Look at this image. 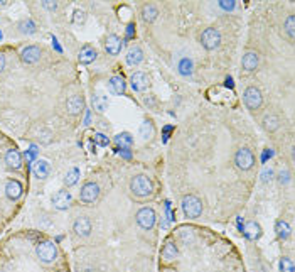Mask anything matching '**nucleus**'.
<instances>
[{"label":"nucleus","mask_w":295,"mask_h":272,"mask_svg":"<svg viewBox=\"0 0 295 272\" xmlns=\"http://www.w3.org/2000/svg\"><path fill=\"white\" fill-rule=\"evenodd\" d=\"M122 46H123V42L117 36V34H110V36L106 37L105 49H106V53L112 54V56H117V54H120V51H122Z\"/></svg>","instance_id":"obj_13"},{"label":"nucleus","mask_w":295,"mask_h":272,"mask_svg":"<svg viewBox=\"0 0 295 272\" xmlns=\"http://www.w3.org/2000/svg\"><path fill=\"white\" fill-rule=\"evenodd\" d=\"M19 29H20V32H24V34H34L36 32V24H34L31 19H24L22 22L19 24Z\"/></svg>","instance_id":"obj_32"},{"label":"nucleus","mask_w":295,"mask_h":272,"mask_svg":"<svg viewBox=\"0 0 295 272\" xmlns=\"http://www.w3.org/2000/svg\"><path fill=\"white\" fill-rule=\"evenodd\" d=\"M37 156V147L36 146H31L29 147V151L25 152V159H27V163H32L34 157Z\"/></svg>","instance_id":"obj_39"},{"label":"nucleus","mask_w":295,"mask_h":272,"mask_svg":"<svg viewBox=\"0 0 295 272\" xmlns=\"http://www.w3.org/2000/svg\"><path fill=\"white\" fill-rule=\"evenodd\" d=\"M125 61H127V65H130V66L140 65V63L144 61V51H142V48H139V46H132V48L128 49L127 56H125Z\"/></svg>","instance_id":"obj_15"},{"label":"nucleus","mask_w":295,"mask_h":272,"mask_svg":"<svg viewBox=\"0 0 295 272\" xmlns=\"http://www.w3.org/2000/svg\"><path fill=\"white\" fill-rule=\"evenodd\" d=\"M275 232H277V237L282 240H287L290 237V225L285 222V220H279V222L275 223Z\"/></svg>","instance_id":"obj_27"},{"label":"nucleus","mask_w":295,"mask_h":272,"mask_svg":"<svg viewBox=\"0 0 295 272\" xmlns=\"http://www.w3.org/2000/svg\"><path fill=\"white\" fill-rule=\"evenodd\" d=\"M22 193H24V188H22V184H20V181H17V180L7 181L5 194H7L8 199H19L20 196H22Z\"/></svg>","instance_id":"obj_14"},{"label":"nucleus","mask_w":295,"mask_h":272,"mask_svg":"<svg viewBox=\"0 0 295 272\" xmlns=\"http://www.w3.org/2000/svg\"><path fill=\"white\" fill-rule=\"evenodd\" d=\"M262 124H263V129L267 130V132H275V130L280 127L282 122H280V118L275 115V113H270V115H267L263 118Z\"/></svg>","instance_id":"obj_23"},{"label":"nucleus","mask_w":295,"mask_h":272,"mask_svg":"<svg viewBox=\"0 0 295 272\" xmlns=\"http://www.w3.org/2000/svg\"><path fill=\"white\" fill-rule=\"evenodd\" d=\"M220 7L223 8V10L229 12V10H233V8H234V2H233V0H221Z\"/></svg>","instance_id":"obj_40"},{"label":"nucleus","mask_w":295,"mask_h":272,"mask_svg":"<svg viewBox=\"0 0 295 272\" xmlns=\"http://www.w3.org/2000/svg\"><path fill=\"white\" fill-rule=\"evenodd\" d=\"M258 63H260V56L256 53H253V51H248L241 59L243 70H246V71H255L256 68H258Z\"/></svg>","instance_id":"obj_16"},{"label":"nucleus","mask_w":295,"mask_h":272,"mask_svg":"<svg viewBox=\"0 0 295 272\" xmlns=\"http://www.w3.org/2000/svg\"><path fill=\"white\" fill-rule=\"evenodd\" d=\"M108 85H110V90H112L115 95H123L127 90V82L123 76H112Z\"/></svg>","instance_id":"obj_19"},{"label":"nucleus","mask_w":295,"mask_h":272,"mask_svg":"<svg viewBox=\"0 0 295 272\" xmlns=\"http://www.w3.org/2000/svg\"><path fill=\"white\" fill-rule=\"evenodd\" d=\"M130 191L135 196H148V194H152V181L144 174H139V176L132 178Z\"/></svg>","instance_id":"obj_2"},{"label":"nucleus","mask_w":295,"mask_h":272,"mask_svg":"<svg viewBox=\"0 0 295 272\" xmlns=\"http://www.w3.org/2000/svg\"><path fill=\"white\" fill-rule=\"evenodd\" d=\"M162 257L165 259V261H172V259L177 257V247L176 244H172L170 240L165 242L164 249H162Z\"/></svg>","instance_id":"obj_28"},{"label":"nucleus","mask_w":295,"mask_h":272,"mask_svg":"<svg viewBox=\"0 0 295 272\" xmlns=\"http://www.w3.org/2000/svg\"><path fill=\"white\" fill-rule=\"evenodd\" d=\"M155 220H157V215H155V211H153V208L144 206V208H140L139 213H137V223H139L144 230H152L153 225H155Z\"/></svg>","instance_id":"obj_5"},{"label":"nucleus","mask_w":295,"mask_h":272,"mask_svg":"<svg viewBox=\"0 0 295 272\" xmlns=\"http://www.w3.org/2000/svg\"><path fill=\"white\" fill-rule=\"evenodd\" d=\"M285 31H287L290 39L294 41V36H295V17L294 15H289L287 20H285Z\"/></svg>","instance_id":"obj_33"},{"label":"nucleus","mask_w":295,"mask_h":272,"mask_svg":"<svg viewBox=\"0 0 295 272\" xmlns=\"http://www.w3.org/2000/svg\"><path fill=\"white\" fill-rule=\"evenodd\" d=\"M157 15H159V10H157V7L153 5V3H147V5H144L142 19L145 20V22H153V20L157 19Z\"/></svg>","instance_id":"obj_26"},{"label":"nucleus","mask_w":295,"mask_h":272,"mask_svg":"<svg viewBox=\"0 0 295 272\" xmlns=\"http://www.w3.org/2000/svg\"><path fill=\"white\" fill-rule=\"evenodd\" d=\"M243 232H245L246 239H250V240H258L260 237H262V227L256 222H248Z\"/></svg>","instance_id":"obj_22"},{"label":"nucleus","mask_w":295,"mask_h":272,"mask_svg":"<svg viewBox=\"0 0 295 272\" xmlns=\"http://www.w3.org/2000/svg\"><path fill=\"white\" fill-rule=\"evenodd\" d=\"M5 164L10 169H19L20 166H22V156H20V152L15 151V149H10V151H7V154H5Z\"/></svg>","instance_id":"obj_18"},{"label":"nucleus","mask_w":295,"mask_h":272,"mask_svg":"<svg viewBox=\"0 0 295 272\" xmlns=\"http://www.w3.org/2000/svg\"><path fill=\"white\" fill-rule=\"evenodd\" d=\"M3 68H5V56H3V54L0 53V71H2Z\"/></svg>","instance_id":"obj_43"},{"label":"nucleus","mask_w":295,"mask_h":272,"mask_svg":"<svg viewBox=\"0 0 295 272\" xmlns=\"http://www.w3.org/2000/svg\"><path fill=\"white\" fill-rule=\"evenodd\" d=\"M71 201H73V194L70 193V191H66V189H61V191H58L56 194L53 196V205L56 210H68V208L71 206Z\"/></svg>","instance_id":"obj_9"},{"label":"nucleus","mask_w":295,"mask_h":272,"mask_svg":"<svg viewBox=\"0 0 295 272\" xmlns=\"http://www.w3.org/2000/svg\"><path fill=\"white\" fill-rule=\"evenodd\" d=\"M234 164H236V168L241 169V171H250V169L253 168V164H255L253 152H251L248 147L238 149L236 156H234Z\"/></svg>","instance_id":"obj_4"},{"label":"nucleus","mask_w":295,"mask_h":272,"mask_svg":"<svg viewBox=\"0 0 295 272\" xmlns=\"http://www.w3.org/2000/svg\"><path fill=\"white\" fill-rule=\"evenodd\" d=\"M96 56H98L96 49H93L91 46H84V48L79 51L78 59H79L81 65H91V63L96 59Z\"/></svg>","instance_id":"obj_21"},{"label":"nucleus","mask_w":295,"mask_h":272,"mask_svg":"<svg viewBox=\"0 0 295 272\" xmlns=\"http://www.w3.org/2000/svg\"><path fill=\"white\" fill-rule=\"evenodd\" d=\"M152 135H153V125H152V122L150 120H144L142 125H140V137H142L144 140H147V139H150Z\"/></svg>","instance_id":"obj_31"},{"label":"nucleus","mask_w":295,"mask_h":272,"mask_svg":"<svg viewBox=\"0 0 295 272\" xmlns=\"http://www.w3.org/2000/svg\"><path fill=\"white\" fill-rule=\"evenodd\" d=\"M36 254H37V257L41 259V262L51 264V262H54L58 257V247L54 242H49V240L41 242V244L36 247Z\"/></svg>","instance_id":"obj_3"},{"label":"nucleus","mask_w":295,"mask_h":272,"mask_svg":"<svg viewBox=\"0 0 295 272\" xmlns=\"http://www.w3.org/2000/svg\"><path fill=\"white\" fill-rule=\"evenodd\" d=\"M53 46H54V48H56V51H59V53H61V46H59L58 44V39H56V37H53Z\"/></svg>","instance_id":"obj_44"},{"label":"nucleus","mask_w":295,"mask_h":272,"mask_svg":"<svg viewBox=\"0 0 295 272\" xmlns=\"http://www.w3.org/2000/svg\"><path fill=\"white\" fill-rule=\"evenodd\" d=\"M289 181H290V173L289 171H282L279 174V182H280V184H287Z\"/></svg>","instance_id":"obj_41"},{"label":"nucleus","mask_w":295,"mask_h":272,"mask_svg":"<svg viewBox=\"0 0 295 272\" xmlns=\"http://www.w3.org/2000/svg\"><path fill=\"white\" fill-rule=\"evenodd\" d=\"M98 196H100V186L96 184V182L89 181L86 184H83V188L79 191V199L83 203H86V205H91V203H95Z\"/></svg>","instance_id":"obj_7"},{"label":"nucleus","mask_w":295,"mask_h":272,"mask_svg":"<svg viewBox=\"0 0 295 272\" xmlns=\"http://www.w3.org/2000/svg\"><path fill=\"white\" fill-rule=\"evenodd\" d=\"M130 83L135 91H145L148 87H150V80H148V76L142 73V71H137V73L132 75Z\"/></svg>","instance_id":"obj_10"},{"label":"nucleus","mask_w":295,"mask_h":272,"mask_svg":"<svg viewBox=\"0 0 295 272\" xmlns=\"http://www.w3.org/2000/svg\"><path fill=\"white\" fill-rule=\"evenodd\" d=\"M39 58H41V49L37 46H27L20 53V59H22L25 65H34V63L39 61Z\"/></svg>","instance_id":"obj_12"},{"label":"nucleus","mask_w":295,"mask_h":272,"mask_svg":"<svg viewBox=\"0 0 295 272\" xmlns=\"http://www.w3.org/2000/svg\"><path fill=\"white\" fill-rule=\"evenodd\" d=\"M51 173V164L49 161L46 159H37L36 164H34V174H36L39 180H44L48 178V174Z\"/></svg>","instance_id":"obj_20"},{"label":"nucleus","mask_w":295,"mask_h":272,"mask_svg":"<svg viewBox=\"0 0 295 272\" xmlns=\"http://www.w3.org/2000/svg\"><path fill=\"white\" fill-rule=\"evenodd\" d=\"M95 142L98 144V146H101V147H106L110 144V139L106 137L105 134H101V132H96L95 134Z\"/></svg>","instance_id":"obj_36"},{"label":"nucleus","mask_w":295,"mask_h":272,"mask_svg":"<svg viewBox=\"0 0 295 272\" xmlns=\"http://www.w3.org/2000/svg\"><path fill=\"white\" fill-rule=\"evenodd\" d=\"M83 107H84V101H83V96H79V95H73L71 98H68L66 101V108L71 115H78L81 110H83Z\"/></svg>","instance_id":"obj_17"},{"label":"nucleus","mask_w":295,"mask_h":272,"mask_svg":"<svg viewBox=\"0 0 295 272\" xmlns=\"http://www.w3.org/2000/svg\"><path fill=\"white\" fill-rule=\"evenodd\" d=\"M93 107H95L96 112L103 113L106 108H108V96L105 95V93H96L95 96H93Z\"/></svg>","instance_id":"obj_24"},{"label":"nucleus","mask_w":295,"mask_h":272,"mask_svg":"<svg viewBox=\"0 0 295 272\" xmlns=\"http://www.w3.org/2000/svg\"><path fill=\"white\" fill-rule=\"evenodd\" d=\"M179 239H181L184 244H189V242L194 240V233L192 230H187V228H182L181 232H179Z\"/></svg>","instance_id":"obj_35"},{"label":"nucleus","mask_w":295,"mask_h":272,"mask_svg":"<svg viewBox=\"0 0 295 272\" xmlns=\"http://www.w3.org/2000/svg\"><path fill=\"white\" fill-rule=\"evenodd\" d=\"M182 211L187 218H199L203 213V201L196 194H186L182 198Z\"/></svg>","instance_id":"obj_1"},{"label":"nucleus","mask_w":295,"mask_h":272,"mask_svg":"<svg viewBox=\"0 0 295 272\" xmlns=\"http://www.w3.org/2000/svg\"><path fill=\"white\" fill-rule=\"evenodd\" d=\"M79 176H81L79 169L78 168H71L70 171L66 173V176H64V184H66V186H74L76 182H78Z\"/></svg>","instance_id":"obj_29"},{"label":"nucleus","mask_w":295,"mask_h":272,"mask_svg":"<svg viewBox=\"0 0 295 272\" xmlns=\"http://www.w3.org/2000/svg\"><path fill=\"white\" fill-rule=\"evenodd\" d=\"M73 20H74L76 24H83L84 20H86V12H84V10H79V8H76V10H74V17H73Z\"/></svg>","instance_id":"obj_37"},{"label":"nucleus","mask_w":295,"mask_h":272,"mask_svg":"<svg viewBox=\"0 0 295 272\" xmlns=\"http://www.w3.org/2000/svg\"><path fill=\"white\" fill-rule=\"evenodd\" d=\"M220 42H221V32L215 27H208L206 31L201 34V44L208 51L216 49L220 46Z\"/></svg>","instance_id":"obj_6"},{"label":"nucleus","mask_w":295,"mask_h":272,"mask_svg":"<svg viewBox=\"0 0 295 272\" xmlns=\"http://www.w3.org/2000/svg\"><path fill=\"white\" fill-rule=\"evenodd\" d=\"M279 269H280V272H294V262L290 261V259H287V257L280 259Z\"/></svg>","instance_id":"obj_34"},{"label":"nucleus","mask_w":295,"mask_h":272,"mask_svg":"<svg viewBox=\"0 0 295 272\" xmlns=\"http://www.w3.org/2000/svg\"><path fill=\"white\" fill-rule=\"evenodd\" d=\"M73 230H74L76 235H79V237H88L93 230V225L86 216H79V218H76L74 225H73Z\"/></svg>","instance_id":"obj_11"},{"label":"nucleus","mask_w":295,"mask_h":272,"mask_svg":"<svg viewBox=\"0 0 295 272\" xmlns=\"http://www.w3.org/2000/svg\"><path fill=\"white\" fill-rule=\"evenodd\" d=\"M132 142H134V139H132V135L128 132H122L115 137V144H117L122 151H128V149L132 147Z\"/></svg>","instance_id":"obj_25"},{"label":"nucleus","mask_w":295,"mask_h":272,"mask_svg":"<svg viewBox=\"0 0 295 272\" xmlns=\"http://www.w3.org/2000/svg\"><path fill=\"white\" fill-rule=\"evenodd\" d=\"M245 103H246V107L250 108V110H256V108H260L262 107V103H263V95H262V91L258 90L256 87H250V88H246L245 90Z\"/></svg>","instance_id":"obj_8"},{"label":"nucleus","mask_w":295,"mask_h":272,"mask_svg":"<svg viewBox=\"0 0 295 272\" xmlns=\"http://www.w3.org/2000/svg\"><path fill=\"white\" fill-rule=\"evenodd\" d=\"M260 178H262L263 182L272 181L273 180V169L272 168H265L263 171H262V174H260Z\"/></svg>","instance_id":"obj_38"},{"label":"nucleus","mask_w":295,"mask_h":272,"mask_svg":"<svg viewBox=\"0 0 295 272\" xmlns=\"http://www.w3.org/2000/svg\"><path fill=\"white\" fill-rule=\"evenodd\" d=\"M42 5L48 8V10H53V12L58 8V3L56 2H51V0H46V2H42Z\"/></svg>","instance_id":"obj_42"},{"label":"nucleus","mask_w":295,"mask_h":272,"mask_svg":"<svg viewBox=\"0 0 295 272\" xmlns=\"http://www.w3.org/2000/svg\"><path fill=\"white\" fill-rule=\"evenodd\" d=\"M177 70L182 76H189L192 73V59L191 58H182L177 63Z\"/></svg>","instance_id":"obj_30"}]
</instances>
